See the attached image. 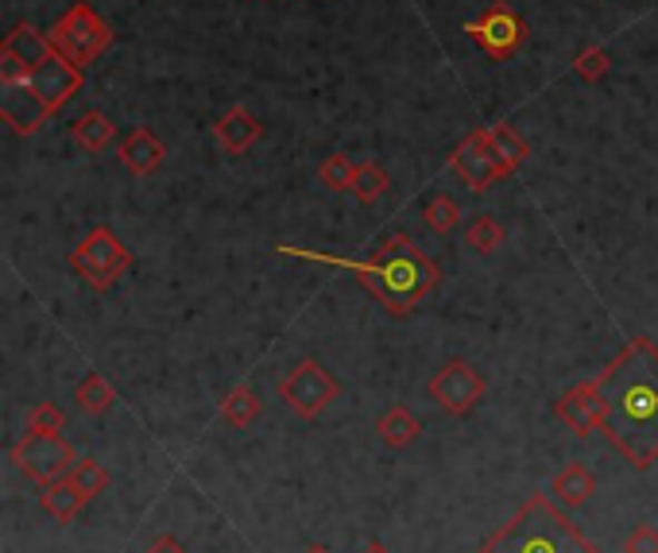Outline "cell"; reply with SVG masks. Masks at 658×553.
Listing matches in <instances>:
<instances>
[{
    "mask_svg": "<svg viewBox=\"0 0 658 553\" xmlns=\"http://www.w3.org/2000/svg\"><path fill=\"white\" fill-rule=\"evenodd\" d=\"M484 392H489V387H484V376L465 361H445L426 384V395L434 398L445 414H453V418H465V414L484 398Z\"/></svg>",
    "mask_w": 658,
    "mask_h": 553,
    "instance_id": "obj_8",
    "label": "cell"
},
{
    "mask_svg": "<svg viewBox=\"0 0 658 553\" xmlns=\"http://www.w3.org/2000/svg\"><path fill=\"white\" fill-rule=\"evenodd\" d=\"M0 117L12 125V132L31 136L47 117H51V109H47V105L39 101L28 86H4V97H0Z\"/></svg>",
    "mask_w": 658,
    "mask_h": 553,
    "instance_id": "obj_14",
    "label": "cell"
},
{
    "mask_svg": "<svg viewBox=\"0 0 658 553\" xmlns=\"http://www.w3.org/2000/svg\"><path fill=\"white\" fill-rule=\"evenodd\" d=\"M376 434H380V442H384L387 450H407V445L419 442L422 422L414 418L407 406H387V411L380 414V422H376Z\"/></svg>",
    "mask_w": 658,
    "mask_h": 553,
    "instance_id": "obj_17",
    "label": "cell"
},
{
    "mask_svg": "<svg viewBox=\"0 0 658 553\" xmlns=\"http://www.w3.org/2000/svg\"><path fill=\"white\" fill-rule=\"evenodd\" d=\"M550 495H527V503L481 542L477 553H600L597 542H589L573 526L566 511H558Z\"/></svg>",
    "mask_w": 658,
    "mask_h": 553,
    "instance_id": "obj_3",
    "label": "cell"
},
{
    "mask_svg": "<svg viewBox=\"0 0 658 553\" xmlns=\"http://www.w3.org/2000/svg\"><path fill=\"white\" fill-rule=\"evenodd\" d=\"M144 553H190V550H186L178 539H170V534H164V539H159V542H151V546L144 550Z\"/></svg>",
    "mask_w": 658,
    "mask_h": 553,
    "instance_id": "obj_31",
    "label": "cell"
},
{
    "mask_svg": "<svg viewBox=\"0 0 658 553\" xmlns=\"http://www.w3.org/2000/svg\"><path fill=\"white\" fill-rule=\"evenodd\" d=\"M259 414H264V403H259V395L252 392L248 384H237L229 395L222 398V418L229 422V426H237V429L252 426Z\"/></svg>",
    "mask_w": 658,
    "mask_h": 553,
    "instance_id": "obj_22",
    "label": "cell"
},
{
    "mask_svg": "<svg viewBox=\"0 0 658 553\" xmlns=\"http://www.w3.org/2000/svg\"><path fill=\"white\" fill-rule=\"evenodd\" d=\"M279 256L291 259H314V264H330V267H345V271L356 275L364 290L384 306L387 314L403 317L411 314L422 298L434 290V283L442 279L434 259L422 256V248L411 237L395 233L372 251V259H341V256H326V251H311V248H295V244H275Z\"/></svg>",
    "mask_w": 658,
    "mask_h": 553,
    "instance_id": "obj_2",
    "label": "cell"
},
{
    "mask_svg": "<svg viewBox=\"0 0 658 553\" xmlns=\"http://www.w3.org/2000/svg\"><path fill=\"white\" fill-rule=\"evenodd\" d=\"M259 136H264V125L252 117L245 105H233V109L214 125V140H217V148H222L225 156H245V151L259 140Z\"/></svg>",
    "mask_w": 658,
    "mask_h": 553,
    "instance_id": "obj_13",
    "label": "cell"
},
{
    "mask_svg": "<svg viewBox=\"0 0 658 553\" xmlns=\"http://www.w3.org/2000/svg\"><path fill=\"white\" fill-rule=\"evenodd\" d=\"M75 403L89 418H101V414L112 411V403H117V387H112L101 372H89L82 384L75 387Z\"/></svg>",
    "mask_w": 658,
    "mask_h": 553,
    "instance_id": "obj_21",
    "label": "cell"
},
{
    "mask_svg": "<svg viewBox=\"0 0 658 553\" xmlns=\"http://www.w3.org/2000/svg\"><path fill=\"white\" fill-rule=\"evenodd\" d=\"M117 156L128 170H132V175H151V170H159L167 148H164V140H156V136L148 132V128H136V132L120 144Z\"/></svg>",
    "mask_w": 658,
    "mask_h": 553,
    "instance_id": "obj_16",
    "label": "cell"
},
{
    "mask_svg": "<svg viewBox=\"0 0 658 553\" xmlns=\"http://www.w3.org/2000/svg\"><path fill=\"white\" fill-rule=\"evenodd\" d=\"M39 503H43V511L55 519V523H75L78 515H82V507H86V495L78 492L70 480H59V484H51V487H43V495H39Z\"/></svg>",
    "mask_w": 658,
    "mask_h": 553,
    "instance_id": "obj_19",
    "label": "cell"
},
{
    "mask_svg": "<svg viewBox=\"0 0 658 553\" xmlns=\"http://www.w3.org/2000/svg\"><path fill=\"white\" fill-rule=\"evenodd\" d=\"M465 36L473 39L484 55H492V59H511V55L527 43V23L515 16V8L503 4V0H495L481 20L465 23Z\"/></svg>",
    "mask_w": 658,
    "mask_h": 553,
    "instance_id": "obj_9",
    "label": "cell"
},
{
    "mask_svg": "<svg viewBox=\"0 0 658 553\" xmlns=\"http://www.w3.org/2000/svg\"><path fill=\"white\" fill-rule=\"evenodd\" d=\"M450 167H453V175H458L461 182L477 194L492 190V186L503 178L500 162H495V156L489 151V140H484V128L481 132H473V136H465V144H461V148L450 156Z\"/></svg>",
    "mask_w": 658,
    "mask_h": 553,
    "instance_id": "obj_10",
    "label": "cell"
},
{
    "mask_svg": "<svg viewBox=\"0 0 658 553\" xmlns=\"http://www.w3.org/2000/svg\"><path fill=\"white\" fill-rule=\"evenodd\" d=\"M623 553H658V526L639 523L636 531L623 539Z\"/></svg>",
    "mask_w": 658,
    "mask_h": 553,
    "instance_id": "obj_30",
    "label": "cell"
},
{
    "mask_svg": "<svg viewBox=\"0 0 658 553\" xmlns=\"http://www.w3.org/2000/svg\"><path fill=\"white\" fill-rule=\"evenodd\" d=\"M387 186H392V178H387V170L380 167V162H356V175H353L348 194H353L356 201H364V206H372L376 198H384Z\"/></svg>",
    "mask_w": 658,
    "mask_h": 553,
    "instance_id": "obj_23",
    "label": "cell"
},
{
    "mask_svg": "<svg viewBox=\"0 0 658 553\" xmlns=\"http://www.w3.org/2000/svg\"><path fill=\"white\" fill-rule=\"evenodd\" d=\"M279 398L298 418H318L333 398H337V379L318 361H303L279 379Z\"/></svg>",
    "mask_w": 658,
    "mask_h": 553,
    "instance_id": "obj_7",
    "label": "cell"
},
{
    "mask_svg": "<svg viewBox=\"0 0 658 553\" xmlns=\"http://www.w3.org/2000/svg\"><path fill=\"white\" fill-rule=\"evenodd\" d=\"M70 132H75L78 148L89 151V156H97V151H105L112 140H117V128H112V120L105 117V112H97V109L82 112V117L70 125Z\"/></svg>",
    "mask_w": 658,
    "mask_h": 553,
    "instance_id": "obj_20",
    "label": "cell"
},
{
    "mask_svg": "<svg viewBox=\"0 0 658 553\" xmlns=\"http://www.w3.org/2000/svg\"><path fill=\"white\" fill-rule=\"evenodd\" d=\"M78 86H82V70L70 67L62 55H51V59L43 62V67H36V75H31L28 89L39 97V101L47 105V109H62V105L70 101V97L78 93Z\"/></svg>",
    "mask_w": 658,
    "mask_h": 553,
    "instance_id": "obj_12",
    "label": "cell"
},
{
    "mask_svg": "<svg viewBox=\"0 0 658 553\" xmlns=\"http://www.w3.org/2000/svg\"><path fill=\"white\" fill-rule=\"evenodd\" d=\"M67 480L86 495V500H97V495L109 487V468H105L101 461H94V457H78V465L70 468Z\"/></svg>",
    "mask_w": 658,
    "mask_h": 553,
    "instance_id": "obj_24",
    "label": "cell"
},
{
    "mask_svg": "<svg viewBox=\"0 0 658 553\" xmlns=\"http://www.w3.org/2000/svg\"><path fill=\"white\" fill-rule=\"evenodd\" d=\"M303 553H333V550L330 546H306Z\"/></svg>",
    "mask_w": 658,
    "mask_h": 553,
    "instance_id": "obj_33",
    "label": "cell"
},
{
    "mask_svg": "<svg viewBox=\"0 0 658 553\" xmlns=\"http://www.w3.org/2000/svg\"><path fill=\"white\" fill-rule=\"evenodd\" d=\"M592 379L605 403L600 434L631 468H651L658 461V345L651 337L628 340Z\"/></svg>",
    "mask_w": 658,
    "mask_h": 553,
    "instance_id": "obj_1",
    "label": "cell"
},
{
    "mask_svg": "<svg viewBox=\"0 0 658 553\" xmlns=\"http://www.w3.org/2000/svg\"><path fill=\"white\" fill-rule=\"evenodd\" d=\"M361 553H392V550H387V546H384V542H380V539H372L369 546H364Z\"/></svg>",
    "mask_w": 658,
    "mask_h": 553,
    "instance_id": "obj_32",
    "label": "cell"
},
{
    "mask_svg": "<svg viewBox=\"0 0 658 553\" xmlns=\"http://www.w3.org/2000/svg\"><path fill=\"white\" fill-rule=\"evenodd\" d=\"M28 429L31 434H62L67 429V414L55 403H36L28 414Z\"/></svg>",
    "mask_w": 658,
    "mask_h": 553,
    "instance_id": "obj_28",
    "label": "cell"
},
{
    "mask_svg": "<svg viewBox=\"0 0 658 553\" xmlns=\"http://www.w3.org/2000/svg\"><path fill=\"white\" fill-rule=\"evenodd\" d=\"M484 140H489V151L495 156V162H500L503 178L511 175V170L519 167L527 156H531V148H527V140L515 132L511 125H489L484 128Z\"/></svg>",
    "mask_w": 658,
    "mask_h": 553,
    "instance_id": "obj_18",
    "label": "cell"
},
{
    "mask_svg": "<svg viewBox=\"0 0 658 553\" xmlns=\"http://www.w3.org/2000/svg\"><path fill=\"white\" fill-rule=\"evenodd\" d=\"M422 221H426L430 233H450V229H458V221H461L458 201H453L450 194H434V198L426 201V209H422Z\"/></svg>",
    "mask_w": 658,
    "mask_h": 553,
    "instance_id": "obj_25",
    "label": "cell"
},
{
    "mask_svg": "<svg viewBox=\"0 0 658 553\" xmlns=\"http://www.w3.org/2000/svg\"><path fill=\"white\" fill-rule=\"evenodd\" d=\"M8 457H12V465L39 487L59 484V480H67L70 468L78 465V453L67 437L62 434H31V429L12 445Z\"/></svg>",
    "mask_w": 658,
    "mask_h": 553,
    "instance_id": "obj_5",
    "label": "cell"
},
{
    "mask_svg": "<svg viewBox=\"0 0 658 553\" xmlns=\"http://www.w3.org/2000/svg\"><path fill=\"white\" fill-rule=\"evenodd\" d=\"M353 175H356V162L348 156H341V151L326 156L322 159V167H318L322 186H330V190H348V186H353Z\"/></svg>",
    "mask_w": 658,
    "mask_h": 553,
    "instance_id": "obj_27",
    "label": "cell"
},
{
    "mask_svg": "<svg viewBox=\"0 0 658 553\" xmlns=\"http://www.w3.org/2000/svg\"><path fill=\"white\" fill-rule=\"evenodd\" d=\"M608 67H612V59H608L605 47H585V51L577 55V62H573V70L585 81H600V78L608 75Z\"/></svg>",
    "mask_w": 658,
    "mask_h": 553,
    "instance_id": "obj_29",
    "label": "cell"
},
{
    "mask_svg": "<svg viewBox=\"0 0 658 553\" xmlns=\"http://www.w3.org/2000/svg\"><path fill=\"white\" fill-rule=\"evenodd\" d=\"M550 492H554V500L562 503L566 511L585 507V503L592 500V492H597V476H592L581 461H570V465L558 468L554 480H550Z\"/></svg>",
    "mask_w": 658,
    "mask_h": 553,
    "instance_id": "obj_15",
    "label": "cell"
},
{
    "mask_svg": "<svg viewBox=\"0 0 658 553\" xmlns=\"http://www.w3.org/2000/svg\"><path fill=\"white\" fill-rule=\"evenodd\" d=\"M70 267H75L94 290H109L112 283L132 267V251L117 240V233H112L109 225H97V229L70 251Z\"/></svg>",
    "mask_w": 658,
    "mask_h": 553,
    "instance_id": "obj_6",
    "label": "cell"
},
{
    "mask_svg": "<svg viewBox=\"0 0 658 553\" xmlns=\"http://www.w3.org/2000/svg\"><path fill=\"white\" fill-rule=\"evenodd\" d=\"M465 240H469V248H473V251H481V256H492V251L503 244V225L495 221V217L481 214V217H473V225L465 229Z\"/></svg>",
    "mask_w": 658,
    "mask_h": 553,
    "instance_id": "obj_26",
    "label": "cell"
},
{
    "mask_svg": "<svg viewBox=\"0 0 658 553\" xmlns=\"http://www.w3.org/2000/svg\"><path fill=\"white\" fill-rule=\"evenodd\" d=\"M47 39H51L55 55H62L70 67L86 70L89 62H97L112 47V28L86 4V0H78V4L67 8V16L55 23Z\"/></svg>",
    "mask_w": 658,
    "mask_h": 553,
    "instance_id": "obj_4",
    "label": "cell"
},
{
    "mask_svg": "<svg viewBox=\"0 0 658 553\" xmlns=\"http://www.w3.org/2000/svg\"><path fill=\"white\" fill-rule=\"evenodd\" d=\"M554 411L577 437H589L605 429V403H600L597 379H585V384L570 387V392L554 403Z\"/></svg>",
    "mask_w": 658,
    "mask_h": 553,
    "instance_id": "obj_11",
    "label": "cell"
}]
</instances>
